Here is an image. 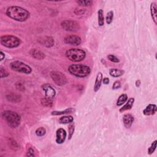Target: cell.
Listing matches in <instances>:
<instances>
[{"label":"cell","instance_id":"obj_1","mask_svg":"<svg viewBox=\"0 0 157 157\" xmlns=\"http://www.w3.org/2000/svg\"><path fill=\"white\" fill-rule=\"evenodd\" d=\"M6 14L9 18L20 22H25L30 17V13L27 9L16 6L9 7Z\"/></svg>","mask_w":157,"mask_h":157},{"label":"cell","instance_id":"obj_2","mask_svg":"<svg viewBox=\"0 0 157 157\" xmlns=\"http://www.w3.org/2000/svg\"><path fill=\"white\" fill-rule=\"evenodd\" d=\"M68 71L72 76L77 77L83 78L87 77L91 72L90 67L83 65L74 64L68 67Z\"/></svg>","mask_w":157,"mask_h":157},{"label":"cell","instance_id":"obj_3","mask_svg":"<svg viewBox=\"0 0 157 157\" xmlns=\"http://www.w3.org/2000/svg\"><path fill=\"white\" fill-rule=\"evenodd\" d=\"M2 116L10 128H16L20 124L21 117L17 112L12 111H5L2 113Z\"/></svg>","mask_w":157,"mask_h":157},{"label":"cell","instance_id":"obj_4","mask_svg":"<svg viewBox=\"0 0 157 157\" xmlns=\"http://www.w3.org/2000/svg\"><path fill=\"white\" fill-rule=\"evenodd\" d=\"M66 56L72 62H79L85 59L86 52L80 49H71L66 52Z\"/></svg>","mask_w":157,"mask_h":157},{"label":"cell","instance_id":"obj_5","mask_svg":"<svg viewBox=\"0 0 157 157\" xmlns=\"http://www.w3.org/2000/svg\"><path fill=\"white\" fill-rule=\"evenodd\" d=\"M2 45L9 49L16 48L21 44V40L19 38L12 35L2 36L0 38Z\"/></svg>","mask_w":157,"mask_h":157},{"label":"cell","instance_id":"obj_6","mask_svg":"<svg viewBox=\"0 0 157 157\" xmlns=\"http://www.w3.org/2000/svg\"><path fill=\"white\" fill-rule=\"evenodd\" d=\"M10 67L12 70L19 72L30 74L32 72V68L25 63L20 61H14L10 64Z\"/></svg>","mask_w":157,"mask_h":157},{"label":"cell","instance_id":"obj_7","mask_svg":"<svg viewBox=\"0 0 157 157\" xmlns=\"http://www.w3.org/2000/svg\"><path fill=\"white\" fill-rule=\"evenodd\" d=\"M50 77L52 80L58 86H63L67 83V77L66 76L60 71H54L50 73Z\"/></svg>","mask_w":157,"mask_h":157},{"label":"cell","instance_id":"obj_8","mask_svg":"<svg viewBox=\"0 0 157 157\" xmlns=\"http://www.w3.org/2000/svg\"><path fill=\"white\" fill-rule=\"evenodd\" d=\"M61 27L64 30L66 31H77L80 30V25L76 21L66 20L62 21L61 23Z\"/></svg>","mask_w":157,"mask_h":157},{"label":"cell","instance_id":"obj_9","mask_svg":"<svg viewBox=\"0 0 157 157\" xmlns=\"http://www.w3.org/2000/svg\"><path fill=\"white\" fill-rule=\"evenodd\" d=\"M43 91L45 93V96L53 99L56 95V90L53 87V86L49 84V83H45V84L43 85L42 86Z\"/></svg>","mask_w":157,"mask_h":157},{"label":"cell","instance_id":"obj_10","mask_svg":"<svg viewBox=\"0 0 157 157\" xmlns=\"http://www.w3.org/2000/svg\"><path fill=\"white\" fill-rule=\"evenodd\" d=\"M39 43L46 48H50L53 47L55 44V41L54 38L50 36H44V37L38 39Z\"/></svg>","mask_w":157,"mask_h":157},{"label":"cell","instance_id":"obj_11","mask_svg":"<svg viewBox=\"0 0 157 157\" xmlns=\"http://www.w3.org/2000/svg\"><path fill=\"white\" fill-rule=\"evenodd\" d=\"M65 43L67 44H70L72 45H78L81 44V38L77 36L72 35L67 36L64 39Z\"/></svg>","mask_w":157,"mask_h":157},{"label":"cell","instance_id":"obj_12","mask_svg":"<svg viewBox=\"0 0 157 157\" xmlns=\"http://www.w3.org/2000/svg\"><path fill=\"white\" fill-rule=\"evenodd\" d=\"M66 132L63 128H59L56 132V143L59 144H63L66 138Z\"/></svg>","mask_w":157,"mask_h":157},{"label":"cell","instance_id":"obj_13","mask_svg":"<svg viewBox=\"0 0 157 157\" xmlns=\"http://www.w3.org/2000/svg\"><path fill=\"white\" fill-rule=\"evenodd\" d=\"M30 54L31 55V56L33 57V58L36 60H43L45 57L44 53H43L42 51L39 50L38 49H31L30 51Z\"/></svg>","mask_w":157,"mask_h":157},{"label":"cell","instance_id":"obj_14","mask_svg":"<svg viewBox=\"0 0 157 157\" xmlns=\"http://www.w3.org/2000/svg\"><path fill=\"white\" fill-rule=\"evenodd\" d=\"M134 118L132 115L129 114H125L123 117V122L125 127L127 128H129L132 125H133V123L134 122Z\"/></svg>","mask_w":157,"mask_h":157},{"label":"cell","instance_id":"obj_15","mask_svg":"<svg viewBox=\"0 0 157 157\" xmlns=\"http://www.w3.org/2000/svg\"><path fill=\"white\" fill-rule=\"evenodd\" d=\"M157 111V107L155 104H150L145 108L143 111V114L146 116H153Z\"/></svg>","mask_w":157,"mask_h":157},{"label":"cell","instance_id":"obj_16","mask_svg":"<svg viewBox=\"0 0 157 157\" xmlns=\"http://www.w3.org/2000/svg\"><path fill=\"white\" fill-rule=\"evenodd\" d=\"M103 74L101 72H99L96 77V80L94 85V91L95 92H98L101 86V83L103 82Z\"/></svg>","mask_w":157,"mask_h":157},{"label":"cell","instance_id":"obj_17","mask_svg":"<svg viewBox=\"0 0 157 157\" xmlns=\"http://www.w3.org/2000/svg\"><path fill=\"white\" fill-rule=\"evenodd\" d=\"M134 103V98H130L127 101L126 104H125L122 108L120 109V112H123L124 111H128V110L131 109L133 106Z\"/></svg>","mask_w":157,"mask_h":157},{"label":"cell","instance_id":"obj_18","mask_svg":"<svg viewBox=\"0 0 157 157\" xmlns=\"http://www.w3.org/2000/svg\"><path fill=\"white\" fill-rule=\"evenodd\" d=\"M150 14L151 18L154 20L155 25L157 24V18H156V4L152 3L150 4Z\"/></svg>","mask_w":157,"mask_h":157},{"label":"cell","instance_id":"obj_19","mask_svg":"<svg viewBox=\"0 0 157 157\" xmlns=\"http://www.w3.org/2000/svg\"><path fill=\"white\" fill-rule=\"evenodd\" d=\"M125 71L117 68H112L109 70V74L113 77H118L124 74Z\"/></svg>","mask_w":157,"mask_h":157},{"label":"cell","instance_id":"obj_20","mask_svg":"<svg viewBox=\"0 0 157 157\" xmlns=\"http://www.w3.org/2000/svg\"><path fill=\"white\" fill-rule=\"evenodd\" d=\"M6 99L10 102L17 103L21 101V96L20 95H16V94L11 93L9 94V95L6 96Z\"/></svg>","mask_w":157,"mask_h":157},{"label":"cell","instance_id":"obj_21","mask_svg":"<svg viewBox=\"0 0 157 157\" xmlns=\"http://www.w3.org/2000/svg\"><path fill=\"white\" fill-rule=\"evenodd\" d=\"M41 103L42 105L45 107H52V105H53V100H52V99L46 96L41 99Z\"/></svg>","mask_w":157,"mask_h":157},{"label":"cell","instance_id":"obj_22","mask_svg":"<svg viewBox=\"0 0 157 157\" xmlns=\"http://www.w3.org/2000/svg\"><path fill=\"white\" fill-rule=\"evenodd\" d=\"M73 120H74V118L71 116H66L61 117L60 120L59 122L61 124H70L72 123Z\"/></svg>","mask_w":157,"mask_h":157},{"label":"cell","instance_id":"obj_23","mask_svg":"<svg viewBox=\"0 0 157 157\" xmlns=\"http://www.w3.org/2000/svg\"><path fill=\"white\" fill-rule=\"evenodd\" d=\"M127 100H128V96L127 94H122V95H121L118 97L117 99V106H121L124 103H126Z\"/></svg>","mask_w":157,"mask_h":157},{"label":"cell","instance_id":"obj_24","mask_svg":"<svg viewBox=\"0 0 157 157\" xmlns=\"http://www.w3.org/2000/svg\"><path fill=\"white\" fill-rule=\"evenodd\" d=\"M74 111V110L72 108H69V109L65 110V111H53V112H52V116H60V115L71 114Z\"/></svg>","mask_w":157,"mask_h":157},{"label":"cell","instance_id":"obj_25","mask_svg":"<svg viewBox=\"0 0 157 157\" xmlns=\"http://www.w3.org/2000/svg\"><path fill=\"white\" fill-rule=\"evenodd\" d=\"M98 24L100 27L104 25V12L103 9H99L98 12Z\"/></svg>","mask_w":157,"mask_h":157},{"label":"cell","instance_id":"obj_26","mask_svg":"<svg viewBox=\"0 0 157 157\" xmlns=\"http://www.w3.org/2000/svg\"><path fill=\"white\" fill-rule=\"evenodd\" d=\"M8 144L9 147L14 150H17L20 149V146L18 143L13 139L9 138L8 140Z\"/></svg>","mask_w":157,"mask_h":157},{"label":"cell","instance_id":"obj_27","mask_svg":"<svg viewBox=\"0 0 157 157\" xmlns=\"http://www.w3.org/2000/svg\"><path fill=\"white\" fill-rule=\"evenodd\" d=\"M76 2L81 6H89L93 4V1L90 0H78Z\"/></svg>","mask_w":157,"mask_h":157},{"label":"cell","instance_id":"obj_28","mask_svg":"<svg viewBox=\"0 0 157 157\" xmlns=\"http://www.w3.org/2000/svg\"><path fill=\"white\" fill-rule=\"evenodd\" d=\"M113 19H114V12L112 11V10H111V11L107 12V14L106 15V23L108 25H110L112 22Z\"/></svg>","mask_w":157,"mask_h":157},{"label":"cell","instance_id":"obj_29","mask_svg":"<svg viewBox=\"0 0 157 157\" xmlns=\"http://www.w3.org/2000/svg\"><path fill=\"white\" fill-rule=\"evenodd\" d=\"M74 130H75V126H74V124L73 123H70V126H69V128H68V132H69V135H68V139L70 140L72 137L73 134H74Z\"/></svg>","mask_w":157,"mask_h":157},{"label":"cell","instance_id":"obj_30","mask_svg":"<svg viewBox=\"0 0 157 157\" xmlns=\"http://www.w3.org/2000/svg\"><path fill=\"white\" fill-rule=\"evenodd\" d=\"M35 133L39 137L43 136L46 133V130L44 127H40L36 130Z\"/></svg>","mask_w":157,"mask_h":157},{"label":"cell","instance_id":"obj_31","mask_svg":"<svg viewBox=\"0 0 157 157\" xmlns=\"http://www.w3.org/2000/svg\"><path fill=\"white\" fill-rule=\"evenodd\" d=\"M156 143H157V140H154V142L152 143V144H151L150 145V147L148 149V154L149 155H151V154H152L155 150H156Z\"/></svg>","mask_w":157,"mask_h":157},{"label":"cell","instance_id":"obj_32","mask_svg":"<svg viewBox=\"0 0 157 157\" xmlns=\"http://www.w3.org/2000/svg\"><path fill=\"white\" fill-rule=\"evenodd\" d=\"M107 59H109V61H111V62H113V63H119L120 62L119 59L117 58V56H116L114 55H109L107 56Z\"/></svg>","mask_w":157,"mask_h":157},{"label":"cell","instance_id":"obj_33","mask_svg":"<svg viewBox=\"0 0 157 157\" xmlns=\"http://www.w3.org/2000/svg\"><path fill=\"white\" fill-rule=\"evenodd\" d=\"M0 75H1V78L4 77H7L9 76V72L3 68V67H1V69H0Z\"/></svg>","mask_w":157,"mask_h":157},{"label":"cell","instance_id":"obj_34","mask_svg":"<svg viewBox=\"0 0 157 157\" xmlns=\"http://www.w3.org/2000/svg\"><path fill=\"white\" fill-rule=\"evenodd\" d=\"M15 86H16V88L17 90H20V91H24L25 90V87L24 86V85L21 82H17L16 84H15Z\"/></svg>","mask_w":157,"mask_h":157},{"label":"cell","instance_id":"obj_35","mask_svg":"<svg viewBox=\"0 0 157 157\" xmlns=\"http://www.w3.org/2000/svg\"><path fill=\"white\" fill-rule=\"evenodd\" d=\"M86 11V10L85 9H82V8H77L75 10V14L77 15H82L84 14Z\"/></svg>","mask_w":157,"mask_h":157},{"label":"cell","instance_id":"obj_36","mask_svg":"<svg viewBox=\"0 0 157 157\" xmlns=\"http://www.w3.org/2000/svg\"><path fill=\"white\" fill-rule=\"evenodd\" d=\"M121 87V83L120 81H116L112 85V89L113 90H117Z\"/></svg>","mask_w":157,"mask_h":157},{"label":"cell","instance_id":"obj_37","mask_svg":"<svg viewBox=\"0 0 157 157\" xmlns=\"http://www.w3.org/2000/svg\"><path fill=\"white\" fill-rule=\"evenodd\" d=\"M27 156H35L34 150H33V148H31V147L28 148L27 152Z\"/></svg>","mask_w":157,"mask_h":157},{"label":"cell","instance_id":"obj_38","mask_svg":"<svg viewBox=\"0 0 157 157\" xmlns=\"http://www.w3.org/2000/svg\"><path fill=\"white\" fill-rule=\"evenodd\" d=\"M110 81H109V78H107V77H104L103 78V83H104V85H107L109 84Z\"/></svg>","mask_w":157,"mask_h":157},{"label":"cell","instance_id":"obj_39","mask_svg":"<svg viewBox=\"0 0 157 157\" xmlns=\"http://www.w3.org/2000/svg\"><path fill=\"white\" fill-rule=\"evenodd\" d=\"M0 55H1V61H3L4 60V59L5 58V54L3 53L2 51L0 52Z\"/></svg>","mask_w":157,"mask_h":157},{"label":"cell","instance_id":"obj_40","mask_svg":"<svg viewBox=\"0 0 157 157\" xmlns=\"http://www.w3.org/2000/svg\"><path fill=\"white\" fill-rule=\"evenodd\" d=\"M140 83H141V82H140V80L136 81V86L137 87H139L140 85Z\"/></svg>","mask_w":157,"mask_h":157}]
</instances>
